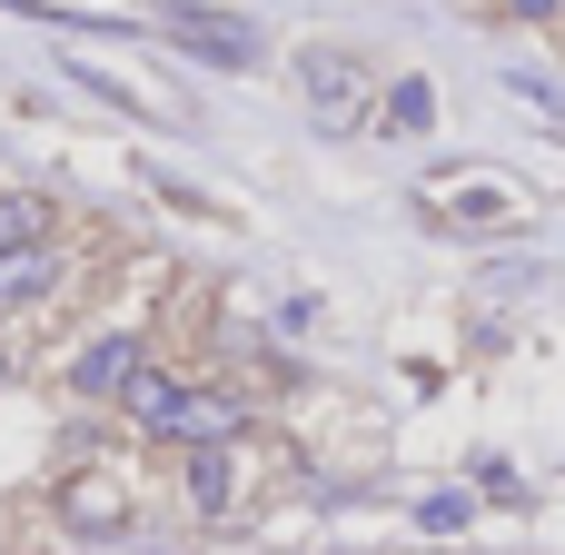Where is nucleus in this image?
Instances as JSON below:
<instances>
[{"label": "nucleus", "mask_w": 565, "mask_h": 555, "mask_svg": "<svg viewBox=\"0 0 565 555\" xmlns=\"http://www.w3.org/2000/svg\"><path fill=\"white\" fill-rule=\"evenodd\" d=\"M179 20V40L199 50V60H228V70H248L258 60V30L248 20H228V10H169Z\"/></svg>", "instance_id": "2"}, {"label": "nucleus", "mask_w": 565, "mask_h": 555, "mask_svg": "<svg viewBox=\"0 0 565 555\" xmlns=\"http://www.w3.org/2000/svg\"><path fill=\"white\" fill-rule=\"evenodd\" d=\"M189 497H199L209 516L228 506V457H218V447H199V457H189Z\"/></svg>", "instance_id": "9"}, {"label": "nucleus", "mask_w": 565, "mask_h": 555, "mask_svg": "<svg viewBox=\"0 0 565 555\" xmlns=\"http://www.w3.org/2000/svg\"><path fill=\"white\" fill-rule=\"evenodd\" d=\"M40 238H50V199H20V189H10V199H0V258H10V248H40Z\"/></svg>", "instance_id": "6"}, {"label": "nucleus", "mask_w": 565, "mask_h": 555, "mask_svg": "<svg viewBox=\"0 0 565 555\" xmlns=\"http://www.w3.org/2000/svg\"><path fill=\"white\" fill-rule=\"evenodd\" d=\"M40 288H50V248H10V258H0V298L20 308V298H40Z\"/></svg>", "instance_id": "7"}, {"label": "nucleus", "mask_w": 565, "mask_h": 555, "mask_svg": "<svg viewBox=\"0 0 565 555\" xmlns=\"http://www.w3.org/2000/svg\"><path fill=\"white\" fill-rule=\"evenodd\" d=\"M159 437H199V447H218V437H238V407H228V397H179Z\"/></svg>", "instance_id": "5"}, {"label": "nucleus", "mask_w": 565, "mask_h": 555, "mask_svg": "<svg viewBox=\"0 0 565 555\" xmlns=\"http://www.w3.org/2000/svg\"><path fill=\"white\" fill-rule=\"evenodd\" d=\"M298 89H308V119L318 129H348L367 109V60L358 50H298Z\"/></svg>", "instance_id": "1"}, {"label": "nucleus", "mask_w": 565, "mask_h": 555, "mask_svg": "<svg viewBox=\"0 0 565 555\" xmlns=\"http://www.w3.org/2000/svg\"><path fill=\"white\" fill-rule=\"evenodd\" d=\"M60 526H70V536H119V526H129V497H119L109 477H70V487H60Z\"/></svg>", "instance_id": "3"}, {"label": "nucleus", "mask_w": 565, "mask_h": 555, "mask_svg": "<svg viewBox=\"0 0 565 555\" xmlns=\"http://www.w3.org/2000/svg\"><path fill=\"white\" fill-rule=\"evenodd\" d=\"M427 119H437V89H427V79H397V89H387V129H407V139H417Z\"/></svg>", "instance_id": "8"}, {"label": "nucleus", "mask_w": 565, "mask_h": 555, "mask_svg": "<svg viewBox=\"0 0 565 555\" xmlns=\"http://www.w3.org/2000/svg\"><path fill=\"white\" fill-rule=\"evenodd\" d=\"M417 526H427V536H457V526H477V506H467V497H427Z\"/></svg>", "instance_id": "10"}, {"label": "nucleus", "mask_w": 565, "mask_h": 555, "mask_svg": "<svg viewBox=\"0 0 565 555\" xmlns=\"http://www.w3.org/2000/svg\"><path fill=\"white\" fill-rule=\"evenodd\" d=\"M139 367H149V357H139V338H99V348L70 367V387H79V397H129V387H139Z\"/></svg>", "instance_id": "4"}, {"label": "nucleus", "mask_w": 565, "mask_h": 555, "mask_svg": "<svg viewBox=\"0 0 565 555\" xmlns=\"http://www.w3.org/2000/svg\"><path fill=\"white\" fill-rule=\"evenodd\" d=\"M0 367H10V357H0Z\"/></svg>", "instance_id": "11"}]
</instances>
